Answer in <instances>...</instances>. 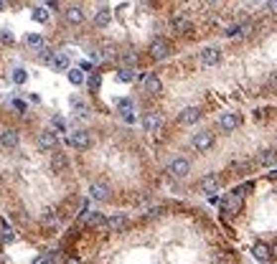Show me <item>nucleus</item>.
Listing matches in <instances>:
<instances>
[{
  "instance_id": "obj_1",
  "label": "nucleus",
  "mask_w": 277,
  "mask_h": 264,
  "mask_svg": "<svg viewBox=\"0 0 277 264\" xmlns=\"http://www.w3.org/2000/svg\"><path fill=\"white\" fill-rule=\"evenodd\" d=\"M170 51H173V43L163 36L153 38L150 46H147V54H150V59H155V61H163L165 56H170Z\"/></svg>"
},
{
  "instance_id": "obj_2",
  "label": "nucleus",
  "mask_w": 277,
  "mask_h": 264,
  "mask_svg": "<svg viewBox=\"0 0 277 264\" xmlns=\"http://www.w3.org/2000/svg\"><path fill=\"white\" fill-rule=\"evenodd\" d=\"M211 147H214V132H208V130L196 132V137H194V150H196V152H206V150H211Z\"/></svg>"
},
{
  "instance_id": "obj_3",
  "label": "nucleus",
  "mask_w": 277,
  "mask_h": 264,
  "mask_svg": "<svg viewBox=\"0 0 277 264\" xmlns=\"http://www.w3.org/2000/svg\"><path fill=\"white\" fill-rule=\"evenodd\" d=\"M170 31L178 33V36H188L191 31H194V23H191L186 15H173L170 18Z\"/></svg>"
},
{
  "instance_id": "obj_4",
  "label": "nucleus",
  "mask_w": 277,
  "mask_h": 264,
  "mask_svg": "<svg viewBox=\"0 0 277 264\" xmlns=\"http://www.w3.org/2000/svg\"><path fill=\"white\" fill-rule=\"evenodd\" d=\"M69 145L76 147V150H87L92 145V135H89L87 130H76V132H71V135H69Z\"/></svg>"
},
{
  "instance_id": "obj_5",
  "label": "nucleus",
  "mask_w": 277,
  "mask_h": 264,
  "mask_svg": "<svg viewBox=\"0 0 277 264\" xmlns=\"http://www.w3.org/2000/svg\"><path fill=\"white\" fill-rule=\"evenodd\" d=\"M56 145H59L56 132H51V130L38 132V147H41V150H56Z\"/></svg>"
},
{
  "instance_id": "obj_6",
  "label": "nucleus",
  "mask_w": 277,
  "mask_h": 264,
  "mask_svg": "<svg viewBox=\"0 0 277 264\" xmlns=\"http://www.w3.org/2000/svg\"><path fill=\"white\" fill-rule=\"evenodd\" d=\"M237 211H242V196L234 191L224 198V213H237Z\"/></svg>"
},
{
  "instance_id": "obj_7",
  "label": "nucleus",
  "mask_w": 277,
  "mask_h": 264,
  "mask_svg": "<svg viewBox=\"0 0 277 264\" xmlns=\"http://www.w3.org/2000/svg\"><path fill=\"white\" fill-rule=\"evenodd\" d=\"M201 120V109L199 107H186L183 112L178 115V122L181 125H194V122H199Z\"/></svg>"
},
{
  "instance_id": "obj_8",
  "label": "nucleus",
  "mask_w": 277,
  "mask_h": 264,
  "mask_svg": "<svg viewBox=\"0 0 277 264\" xmlns=\"http://www.w3.org/2000/svg\"><path fill=\"white\" fill-rule=\"evenodd\" d=\"M170 175H176V178H186L188 175V170H191V165H188V160L186 158H176L173 163H170Z\"/></svg>"
},
{
  "instance_id": "obj_9",
  "label": "nucleus",
  "mask_w": 277,
  "mask_h": 264,
  "mask_svg": "<svg viewBox=\"0 0 277 264\" xmlns=\"http://www.w3.org/2000/svg\"><path fill=\"white\" fill-rule=\"evenodd\" d=\"M64 18H67V23L79 26V23H84V10L79 5H69L67 10H64Z\"/></svg>"
},
{
  "instance_id": "obj_10",
  "label": "nucleus",
  "mask_w": 277,
  "mask_h": 264,
  "mask_svg": "<svg viewBox=\"0 0 277 264\" xmlns=\"http://www.w3.org/2000/svg\"><path fill=\"white\" fill-rule=\"evenodd\" d=\"M127 224H130V221H127V216L117 213V216H110V218H107V224H104V226H107L112 234H117V231H125V229H127Z\"/></svg>"
},
{
  "instance_id": "obj_11",
  "label": "nucleus",
  "mask_w": 277,
  "mask_h": 264,
  "mask_svg": "<svg viewBox=\"0 0 277 264\" xmlns=\"http://www.w3.org/2000/svg\"><path fill=\"white\" fill-rule=\"evenodd\" d=\"M67 168H69L67 152H51V170H54V173H64Z\"/></svg>"
},
{
  "instance_id": "obj_12",
  "label": "nucleus",
  "mask_w": 277,
  "mask_h": 264,
  "mask_svg": "<svg viewBox=\"0 0 277 264\" xmlns=\"http://www.w3.org/2000/svg\"><path fill=\"white\" fill-rule=\"evenodd\" d=\"M219 59H221V54H219L216 46H208V49L201 51V64H204V66H216Z\"/></svg>"
},
{
  "instance_id": "obj_13",
  "label": "nucleus",
  "mask_w": 277,
  "mask_h": 264,
  "mask_svg": "<svg viewBox=\"0 0 277 264\" xmlns=\"http://www.w3.org/2000/svg\"><path fill=\"white\" fill-rule=\"evenodd\" d=\"M219 122H221V127H224L226 132H231V130H237V127H239L242 117H239V112H224Z\"/></svg>"
},
{
  "instance_id": "obj_14",
  "label": "nucleus",
  "mask_w": 277,
  "mask_h": 264,
  "mask_svg": "<svg viewBox=\"0 0 277 264\" xmlns=\"http://www.w3.org/2000/svg\"><path fill=\"white\" fill-rule=\"evenodd\" d=\"M142 81H145V92H147V94H160V92H163V84H160V79H158L155 74L142 76Z\"/></svg>"
},
{
  "instance_id": "obj_15",
  "label": "nucleus",
  "mask_w": 277,
  "mask_h": 264,
  "mask_svg": "<svg viewBox=\"0 0 277 264\" xmlns=\"http://www.w3.org/2000/svg\"><path fill=\"white\" fill-rule=\"evenodd\" d=\"M252 31V23H231L229 28H226V36H231V38H242V36H247Z\"/></svg>"
},
{
  "instance_id": "obj_16",
  "label": "nucleus",
  "mask_w": 277,
  "mask_h": 264,
  "mask_svg": "<svg viewBox=\"0 0 277 264\" xmlns=\"http://www.w3.org/2000/svg\"><path fill=\"white\" fill-rule=\"evenodd\" d=\"M51 69L54 71H69V56L67 54H54V59H51Z\"/></svg>"
},
{
  "instance_id": "obj_17",
  "label": "nucleus",
  "mask_w": 277,
  "mask_h": 264,
  "mask_svg": "<svg viewBox=\"0 0 277 264\" xmlns=\"http://www.w3.org/2000/svg\"><path fill=\"white\" fill-rule=\"evenodd\" d=\"M0 145L3 147H15L18 145V130H3L0 132Z\"/></svg>"
},
{
  "instance_id": "obj_18",
  "label": "nucleus",
  "mask_w": 277,
  "mask_h": 264,
  "mask_svg": "<svg viewBox=\"0 0 277 264\" xmlns=\"http://www.w3.org/2000/svg\"><path fill=\"white\" fill-rule=\"evenodd\" d=\"M110 20H112V10L104 5V8H99L97 10V15H94V26H99V28H104V26H110Z\"/></svg>"
},
{
  "instance_id": "obj_19",
  "label": "nucleus",
  "mask_w": 277,
  "mask_h": 264,
  "mask_svg": "<svg viewBox=\"0 0 277 264\" xmlns=\"http://www.w3.org/2000/svg\"><path fill=\"white\" fill-rule=\"evenodd\" d=\"M142 125H145L147 132H158V130H160V117H158L155 112H147V115L142 117Z\"/></svg>"
},
{
  "instance_id": "obj_20",
  "label": "nucleus",
  "mask_w": 277,
  "mask_h": 264,
  "mask_svg": "<svg viewBox=\"0 0 277 264\" xmlns=\"http://www.w3.org/2000/svg\"><path fill=\"white\" fill-rule=\"evenodd\" d=\"M89 193H92V198H94V201H104V198L110 196V188L104 186V183H92Z\"/></svg>"
},
{
  "instance_id": "obj_21",
  "label": "nucleus",
  "mask_w": 277,
  "mask_h": 264,
  "mask_svg": "<svg viewBox=\"0 0 277 264\" xmlns=\"http://www.w3.org/2000/svg\"><path fill=\"white\" fill-rule=\"evenodd\" d=\"M216 188H219V178H216V175H206V178L201 181V191L204 193H216Z\"/></svg>"
},
{
  "instance_id": "obj_22",
  "label": "nucleus",
  "mask_w": 277,
  "mask_h": 264,
  "mask_svg": "<svg viewBox=\"0 0 277 264\" xmlns=\"http://www.w3.org/2000/svg\"><path fill=\"white\" fill-rule=\"evenodd\" d=\"M257 163H260V165H272V163H277V150H262L260 155H257Z\"/></svg>"
},
{
  "instance_id": "obj_23",
  "label": "nucleus",
  "mask_w": 277,
  "mask_h": 264,
  "mask_svg": "<svg viewBox=\"0 0 277 264\" xmlns=\"http://www.w3.org/2000/svg\"><path fill=\"white\" fill-rule=\"evenodd\" d=\"M104 224H107V218H104L102 213H87V226L89 229H99Z\"/></svg>"
},
{
  "instance_id": "obj_24",
  "label": "nucleus",
  "mask_w": 277,
  "mask_h": 264,
  "mask_svg": "<svg viewBox=\"0 0 277 264\" xmlns=\"http://www.w3.org/2000/svg\"><path fill=\"white\" fill-rule=\"evenodd\" d=\"M254 257L257 259H262V262H267L272 254H270V247L267 244H262V241H257V244H254Z\"/></svg>"
},
{
  "instance_id": "obj_25",
  "label": "nucleus",
  "mask_w": 277,
  "mask_h": 264,
  "mask_svg": "<svg viewBox=\"0 0 277 264\" xmlns=\"http://www.w3.org/2000/svg\"><path fill=\"white\" fill-rule=\"evenodd\" d=\"M26 43H28L31 49H44V46H46V43H44V36H38V33H28V36H26Z\"/></svg>"
},
{
  "instance_id": "obj_26",
  "label": "nucleus",
  "mask_w": 277,
  "mask_h": 264,
  "mask_svg": "<svg viewBox=\"0 0 277 264\" xmlns=\"http://www.w3.org/2000/svg\"><path fill=\"white\" fill-rule=\"evenodd\" d=\"M135 64H138V56L135 54H130V51L122 54V69H133Z\"/></svg>"
},
{
  "instance_id": "obj_27",
  "label": "nucleus",
  "mask_w": 277,
  "mask_h": 264,
  "mask_svg": "<svg viewBox=\"0 0 277 264\" xmlns=\"http://www.w3.org/2000/svg\"><path fill=\"white\" fill-rule=\"evenodd\" d=\"M67 76H69V81H71V84H76V86H79V84H84V74H81V69H69V71H67Z\"/></svg>"
},
{
  "instance_id": "obj_28",
  "label": "nucleus",
  "mask_w": 277,
  "mask_h": 264,
  "mask_svg": "<svg viewBox=\"0 0 277 264\" xmlns=\"http://www.w3.org/2000/svg\"><path fill=\"white\" fill-rule=\"evenodd\" d=\"M33 20H38V23H46V20H49V10L46 8H33Z\"/></svg>"
},
{
  "instance_id": "obj_29",
  "label": "nucleus",
  "mask_w": 277,
  "mask_h": 264,
  "mask_svg": "<svg viewBox=\"0 0 277 264\" xmlns=\"http://www.w3.org/2000/svg\"><path fill=\"white\" fill-rule=\"evenodd\" d=\"M41 54H38V59L44 61V64H51V59H54V51L49 49V46H44V49H38Z\"/></svg>"
},
{
  "instance_id": "obj_30",
  "label": "nucleus",
  "mask_w": 277,
  "mask_h": 264,
  "mask_svg": "<svg viewBox=\"0 0 277 264\" xmlns=\"http://www.w3.org/2000/svg\"><path fill=\"white\" fill-rule=\"evenodd\" d=\"M117 76H120V81H133V79H135V71H133V69H120Z\"/></svg>"
},
{
  "instance_id": "obj_31",
  "label": "nucleus",
  "mask_w": 277,
  "mask_h": 264,
  "mask_svg": "<svg viewBox=\"0 0 277 264\" xmlns=\"http://www.w3.org/2000/svg\"><path fill=\"white\" fill-rule=\"evenodd\" d=\"M71 107L76 109V112H79V115H84V112H87V104H84L81 99H76V97H71Z\"/></svg>"
},
{
  "instance_id": "obj_32",
  "label": "nucleus",
  "mask_w": 277,
  "mask_h": 264,
  "mask_svg": "<svg viewBox=\"0 0 277 264\" xmlns=\"http://www.w3.org/2000/svg\"><path fill=\"white\" fill-rule=\"evenodd\" d=\"M26 79H28V74H26L23 69H15V71H13V81H15V84H23Z\"/></svg>"
},
{
  "instance_id": "obj_33",
  "label": "nucleus",
  "mask_w": 277,
  "mask_h": 264,
  "mask_svg": "<svg viewBox=\"0 0 277 264\" xmlns=\"http://www.w3.org/2000/svg\"><path fill=\"white\" fill-rule=\"evenodd\" d=\"M33 264H54V257L51 254H41V257H36Z\"/></svg>"
},
{
  "instance_id": "obj_34",
  "label": "nucleus",
  "mask_w": 277,
  "mask_h": 264,
  "mask_svg": "<svg viewBox=\"0 0 277 264\" xmlns=\"http://www.w3.org/2000/svg\"><path fill=\"white\" fill-rule=\"evenodd\" d=\"M267 86H270V89H272V92H277V71H275V74L270 76V81H267Z\"/></svg>"
},
{
  "instance_id": "obj_35",
  "label": "nucleus",
  "mask_w": 277,
  "mask_h": 264,
  "mask_svg": "<svg viewBox=\"0 0 277 264\" xmlns=\"http://www.w3.org/2000/svg\"><path fill=\"white\" fill-rule=\"evenodd\" d=\"M44 221H46V224H54V221H56L54 211H44Z\"/></svg>"
},
{
  "instance_id": "obj_36",
  "label": "nucleus",
  "mask_w": 277,
  "mask_h": 264,
  "mask_svg": "<svg viewBox=\"0 0 277 264\" xmlns=\"http://www.w3.org/2000/svg\"><path fill=\"white\" fill-rule=\"evenodd\" d=\"M0 41H3V43H13V33L3 31V33H0Z\"/></svg>"
},
{
  "instance_id": "obj_37",
  "label": "nucleus",
  "mask_w": 277,
  "mask_h": 264,
  "mask_svg": "<svg viewBox=\"0 0 277 264\" xmlns=\"http://www.w3.org/2000/svg\"><path fill=\"white\" fill-rule=\"evenodd\" d=\"M89 89H99V76H97V74L89 79Z\"/></svg>"
},
{
  "instance_id": "obj_38",
  "label": "nucleus",
  "mask_w": 277,
  "mask_h": 264,
  "mask_svg": "<svg viewBox=\"0 0 277 264\" xmlns=\"http://www.w3.org/2000/svg\"><path fill=\"white\" fill-rule=\"evenodd\" d=\"M15 236H13V231H3V244H10Z\"/></svg>"
},
{
  "instance_id": "obj_39",
  "label": "nucleus",
  "mask_w": 277,
  "mask_h": 264,
  "mask_svg": "<svg viewBox=\"0 0 277 264\" xmlns=\"http://www.w3.org/2000/svg\"><path fill=\"white\" fill-rule=\"evenodd\" d=\"M54 125H56L59 130H64V120H61V117H56V120H54Z\"/></svg>"
},
{
  "instance_id": "obj_40",
  "label": "nucleus",
  "mask_w": 277,
  "mask_h": 264,
  "mask_svg": "<svg viewBox=\"0 0 277 264\" xmlns=\"http://www.w3.org/2000/svg\"><path fill=\"white\" fill-rule=\"evenodd\" d=\"M267 8H270L272 13H277V3H267Z\"/></svg>"
},
{
  "instance_id": "obj_41",
  "label": "nucleus",
  "mask_w": 277,
  "mask_h": 264,
  "mask_svg": "<svg viewBox=\"0 0 277 264\" xmlns=\"http://www.w3.org/2000/svg\"><path fill=\"white\" fill-rule=\"evenodd\" d=\"M67 264H81V262H79L76 257H71V259H67Z\"/></svg>"
},
{
  "instance_id": "obj_42",
  "label": "nucleus",
  "mask_w": 277,
  "mask_h": 264,
  "mask_svg": "<svg viewBox=\"0 0 277 264\" xmlns=\"http://www.w3.org/2000/svg\"><path fill=\"white\" fill-rule=\"evenodd\" d=\"M270 254H272V257H277V244H275V247L270 249Z\"/></svg>"
},
{
  "instance_id": "obj_43",
  "label": "nucleus",
  "mask_w": 277,
  "mask_h": 264,
  "mask_svg": "<svg viewBox=\"0 0 277 264\" xmlns=\"http://www.w3.org/2000/svg\"><path fill=\"white\" fill-rule=\"evenodd\" d=\"M0 10H5V3H0Z\"/></svg>"
}]
</instances>
